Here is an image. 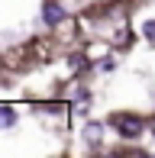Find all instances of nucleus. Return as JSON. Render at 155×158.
Segmentation results:
<instances>
[{
  "instance_id": "f03ea898",
  "label": "nucleus",
  "mask_w": 155,
  "mask_h": 158,
  "mask_svg": "<svg viewBox=\"0 0 155 158\" xmlns=\"http://www.w3.org/2000/svg\"><path fill=\"white\" fill-rule=\"evenodd\" d=\"M61 19H65V10H61L55 0H45V23L55 26V23H61Z\"/></svg>"
},
{
  "instance_id": "7ed1b4c3",
  "label": "nucleus",
  "mask_w": 155,
  "mask_h": 158,
  "mask_svg": "<svg viewBox=\"0 0 155 158\" xmlns=\"http://www.w3.org/2000/svg\"><path fill=\"white\" fill-rule=\"evenodd\" d=\"M13 123H16V119H13V110H10V106H0V126L10 129Z\"/></svg>"
},
{
  "instance_id": "39448f33",
  "label": "nucleus",
  "mask_w": 155,
  "mask_h": 158,
  "mask_svg": "<svg viewBox=\"0 0 155 158\" xmlns=\"http://www.w3.org/2000/svg\"><path fill=\"white\" fill-rule=\"evenodd\" d=\"M142 35L145 39H155V19H149V23L142 26Z\"/></svg>"
},
{
  "instance_id": "f257e3e1",
  "label": "nucleus",
  "mask_w": 155,
  "mask_h": 158,
  "mask_svg": "<svg viewBox=\"0 0 155 158\" xmlns=\"http://www.w3.org/2000/svg\"><path fill=\"white\" fill-rule=\"evenodd\" d=\"M113 123H116V129H119L123 139H136V135H142V129H145V123L139 116H116Z\"/></svg>"
},
{
  "instance_id": "20e7f679",
  "label": "nucleus",
  "mask_w": 155,
  "mask_h": 158,
  "mask_svg": "<svg viewBox=\"0 0 155 158\" xmlns=\"http://www.w3.org/2000/svg\"><path fill=\"white\" fill-rule=\"evenodd\" d=\"M84 139H87V142H100V126L90 123L87 129H84Z\"/></svg>"
}]
</instances>
